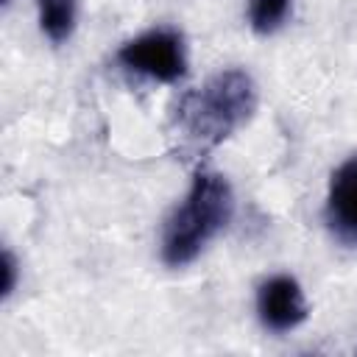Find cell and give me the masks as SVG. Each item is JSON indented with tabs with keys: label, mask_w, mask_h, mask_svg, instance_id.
Returning <instances> with one entry per match:
<instances>
[{
	"label": "cell",
	"mask_w": 357,
	"mask_h": 357,
	"mask_svg": "<svg viewBox=\"0 0 357 357\" xmlns=\"http://www.w3.org/2000/svg\"><path fill=\"white\" fill-rule=\"evenodd\" d=\"M257 109V84L240 70L229 67L209 75L201 86L187 92L178 103V134L192 151H209L229 139L240 126L251 120Z\"/></svg>",
	"instance_id": "cell-1"
},
{
	"label": "cell",
	"mask_w": 357,
	"mask_h": 357,
	"mask_svg": "<svg viewBox=\"0 0 357 357\" xmlns=\"http://www.w3.org/2000/svg\"><path fill=\"white\" fill-rule=\"evenodd\" d=\"M234 195L226 176L198 170L184 201L173 209L162 231V259L170 268L192 262L231 220Z\"/></svg>",
	"instance_id": "cell-2"
},
{
	"label": "cell",
	"mask_w": 357,
	"mask_h": 357,
	"mask_svg": "<svg viewBox=\"0 0 357 357\" xmlns=\"http://www.w3.org/2000/svg\"><path fill=\"white\" fill-rule=\"evenodd\" d=\"M117 61L131 73L162 84H176L187 73L184 39L170 28H153L128 39L117 50Z\"/></svg>",
	"instance_id": "cell-3"
},
{
	"label": "cell",
	"mask_w": 357,
	"mask_h": 357,
	"mask_svg": "<svg viewBox=\"0 0 357 357\" xmlns=\"http://www.w3.org/2000/svg\"><path fill=\"white\" fill-rule=\"evenodd\" d=\"M257 312L265 329L290 332L307 318V298L293 276H271L257 290Z\"/></svg>",
	"instance_id": "cell-4"
},
{
	"label": "cell",
	"mask_w": 357,
	"mask_h": 357,
	"mask_svg": "<svg viewBox=\"0 0 357 357\" xmlns=\"http://www.w3.org/2000/svg\"><path fill=\"white\" fill-rule=\"evenodd\" d=\"M326 223L340 243L357 245V156L346 159L332 173L326 192Z\"/></svg>",
	"instance_id": "cell-5"
},
{
	"label": "cell",
	"mask_w": 357,
	"mask_h": 357,
	"mask_svg": "<svg viewBox=\"0 0 357 357\" xmlns=\"http://www.w3.org/2000/svg\"><path fill=\"white\" fill-rule=\"evenodd\" d=\"M36 14H39V28L50 42L61 45L73 36L75 0H36Z\"/></svg>",
	"instance_id": "cell-6"
},
{
	"label": "cell",
	"mask_w": 357,
	"mask_h": 357,
	"mask_svg": "<svg viewBox=\"0 0 357 357\" xmlns=\"http://www.w3.org/2000/svg\"><path fill=\"white\" fill-rule=\"evenodd\" d=\"M293 0H248V25L257 33H273L284 25Z\"/></svg>",
	"instance_id": "cell-7"
},
{
	"label": "cell",
	"mask_w": 357,
	"mask_h": 357,
	"mask_svg": "<svg viewBox=\"0 0 357 357\" xmlns=\"http://www.w3.org/2000/svg\"><path fill=\"white\" fill-rule=\"evenodd\" d=\"M0 271H3L0 296H3V298H8V296L14 293V287H17V259H14V254H11L8 248L3 251V259H0Z\"/></svg>",
	"instance_id": "cell-8"
},
{
	"label": "cell",
	"mask_w": 357,
	"mask_h": 357,
	"mask_svg": "<svg viewBox=\"0 0 357 357\" xmlns=\"http://www.w3.org/2000/svg\"><path fill=\"white\" fill-rule=\"evenodd\" d=\"M8 3H11V0H3V6H8Z\"/></svg>",
	"instance_id": "cell-9"
}]
</instances>
